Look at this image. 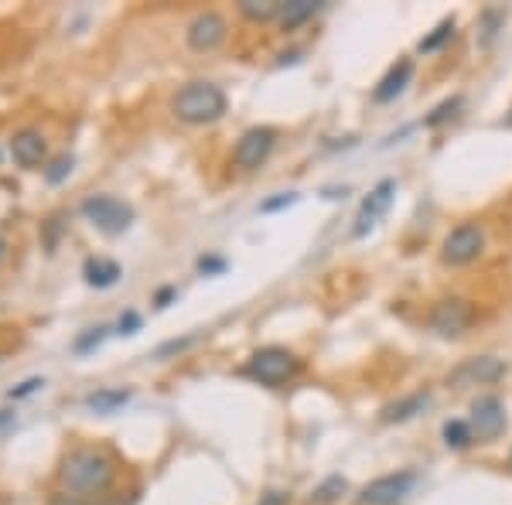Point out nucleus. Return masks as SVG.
<instances>
[{
  "instance_id": "26",
  "label": "nucleus",
  "mask_w": 512,
  "mask_h": 505,
  "mask_svg": "<svg viewBox=\"0 0 512 505\" xmlns=\"http://www.w3.org/2000/svg\"><path fill=\"white\" fill-rule=\"evenodd\" d=\"M499 24H502V11H485L482 14V45H492V38L499 35Z\"/></svg>"
},
{
  "instance_id": "17",
  "label": "nucleus",
  "mask_w": 512,
  "mask_h": 505,
  "mask_svg": "<svg viewBox=\"0 0 512 505\" xmlns=\"http://www.w3.org/2000/svg\"><path fill=\"white\" fill-rule=\"evenodd\" d=\"M130 389L127 386H113V389H96V393H89L86 396V407L93 410V413H117L120 407H127L130 403Z\"/></svg>"
},
{
  "instance_id": "29",
  "label": "nucleus",
  "mask_w": 512,
  "mask_h": 505,
  "mask_svg": "<svg viewBox=\"0 0 512 505\" xmlns=\"http://www.w3.org/2000/svg\"><path fill=\"white\" fill-rule=\"evenodd\" d=\"M294 202H297V195H294V192H287V195L267 198V202L260 205V212H280V209H287V205H294Z\"/></svg>"
},
{
  "instance_id": "24",
  "label": "nucleus",
  "mask_w": 512,
  "mask_h": 505,
  "mask_svg": "<svg viewBox=\"0 0 512 505\" xmlns=\"http://www.w3.org/2000/svg\"><path fill=\"white\" fill-rule=\"evenodd\" d=\"M461 103H465V99H461V96L444 99L441 106H434V110H431V117H424V127H441V123H448L451 117H458Z\"/></svg>"
},
{
  "instance_id": "22",
  "label": "nucleus",
  "mask_w": 512,
  "mask_h": 505,
  "mask_svg": "<svg viewBox=\"0 0 512 505\" xmlns=\"http://www.w3.org/2000/svg\"><path fill=\"white\" fill-rule=\"evenodd\" d=\"M451 38H454V18H444V21L431 31V35L420 38V45H417V48H420V52H437V48L448 45Z\"/></svg>"
},
{
  "instance_id": "33",
  "label": "nucleus",
  "mask_w": 512,
  "mask_h": 505,
  "mask_svg": "<svg viewBox=\"0 0 512 505\" xmlns=\"http://www.w3.org/2000/svg\"><path fill=\"white\" fill-rule=\"evenodd\" d=\"M11 427H14V413L11 410H0V434H7Z\"/></svg>"
},
{
  "instance_id": "27",
  "label": "nucleus",
  "mask_w": 512,
  "mask_h": 505,
  "mask_svg": "<svg viewBox=\"0 0 512 505\" xmlns=\"http://www.w3.org/2000/svg\"><path fill=\"white\" fill-rule=\"evenodd\" d=\"M41 386H45V379L31 376V379H24V383H18L14 389H7V396H11V400H28V396H35Z\"/></svg>"
},
{
  "instance_id": "14",
  "label": "nucleus",
  "mask_w": 512,
  "mask_h": 505,
  "mask_svg": "<svg viewBox=\"0 0 512 505\" xmlns=\"http://www.w3.org/2000/svg\"><path fill=\"white\" fill-rule=\"evenodd\" d=\"M410 76H414V62L400 59L390 72H386L383 79H379V86L373 89V99H376V103H393V99L400 96L403 89H407Z\"/></svg>"
},
{
  "instance_id": "36",
  "label": "nucleus",
  "mask_w": 512,
  "mask_h": 505,
  "mask_svg": "<svg viewBox=\"0 0 512 505\" xmlns=\"http://www.w3.org/2000/svg\"><path fill=\"white\" fill-rule=\"evenodd\" d=\"M506 123H509V127H512V110H509V117H506Z\"/></svg>"
},
{
  "instance_id": "6",
  "label": "nucleus",
  "mask_w": 512,
  "mask_h": 505,
  "mask_svg": "<svg viewBox=\"0 0 512 505\" xmlns=\"http://www.w3.org/2000/svg\"><path fill=\"white\" fill-rule=\"evenodd\" d=\"M472 321H475V308L465 297H448V301H441L431 311V328L441 338H461L472 328Z\"/></svg>"
},
{
  "instance_id": "37",
  "label": "nucleus",
  "mask_w": 512,
  "mask_h": 505,
  "mask_svg": "<svg viewBox=\"0 0 512 505\" xmlns=\"http://www.w3.org/2000/svg\"><path fill=\"white\" fill-rule=\"evenodd\" d=\"M0 250H4V243H0Z\"/></svg>"
},
{
  "instance_id": "13",
  "label": "nucleus",
  "mask_w": 512,
  "mask_h": 505,
  "mask_svg": "<svg viewBox=\"0 0 512 505\" xmlns=\"http://www.w3.org/2000/svg\"><path fill=\"white\" fill-rule=\"evenodd\" d=\"M45 154H48V144L38 130L28 127L11 137V157L21 164V168H38V164L45 161Z\"/></svg>"
},
{
  "instance_id": "19",
  "label": "nucleus",
  "mask_w": 512,
  "mask_h": 505,
  "mask_svg": "<svg viewBox=\"0 0 512 505\" xmlns=\"http://www.w3.org/2000/svg\"><path fill=\"white\" fill-rule=\"evenodd\" d=\"M280 11H284L280 0H239V14H243L246 21H256V24L280 18Z\"/></svg>"
},
{
  "instance_id": "32",
  "label": "nucleus",
  "mask_w": 512,
  "mask_h": 505,
  "mask_svg": "<svg viewBox=\"0 0 512 505\" xmlns=\"http://www.w3.org/2000/svg\"><path fill=\"white\" fill-rule=\"evenodd\" d=\"M48 505H89L86 499H76V495H59V499H52Z\"/></svg>"
},
{
  "instance_id": "9",
  "label": "nucleus",
  "mask_w": 512,
  "mask_h": 505,
  "mask_svg": "<svg viewBox=\"0 0 512 505\" xmlns=\"http://www.w3.org/2000/svg\"><path fill=\"white\" fill-rule=\"evenodd\" d=\"M274 144H277V130H274V127H250L243 137L236 140L233 161H236L243 171H256V168H260V164L270 157V151H274Z\"/></svg>"
},
{
  "instance_id": "18",
  "label": "nucleus",
  "mask_w": 512,
  "mask_h": 505,
  "mask_svg": "<svg viewBox=\"0 0 512 505\" xmlns=\"http://www.w3.org/2000/svg\"><path fill=\"white\" fill-rule=\"evenodd\" d=\"M318 7H321L318 0H291V4H284V11H280V28L284 31L301 28L308 18H315Z\"/></svg>"
},
{
  "instance_id": "28",
  "label": "nucleus",
  "mask_w": 512,
  "mask_h": 505,
  "mask_svg": "<svg viewBox=\"0 0 512 505\" xmlns=\"http://www.w3.org/2000/svg\"><path fill=\"white\" fill-rule=\"evenodd\" d=\"M222 270H226V260H222V256H202V260H198V273H205V277H216Z\"/></svg>"
},
{
  "instance_id": "16",
  "label": "nucleus",
  "mask_w": 512,
  "mask_h": 505,
  "mask_svg": "<svg viewBox=\"0 0 512 505\" xmlns=\"http://www.w3.org/2000/svg\"><path fill=\"white\" fill-rule=\"evenodd\" d=\"M82 277H86L89 287L106 291V287H113L123 277V270H120L117 260H106V256H89L86 267H82Z\"/></svg>"
},
{
  "instance_id": "34",
  "label": "nucleus",
  "mask_w": 512,
  "mask_h": 505,
  "mask_svg": "<svg viewBox=\"0 0 512 505\" xmlns=\"http://www.w3.org/2000/svg\"><path fill=\"white\" fill-rule=\"evenodd\" d=\"M291 499H287L284 492H267V499H263V505H287Z\"/></svg>"
},
{
  "instance_id": "23",
  "label": "nucleus",
  "mask_w": 512,
  "mask_h": 505,
  "mask_svg": "<svg viewBox=\"0 0 512 505\" xmlns=\"http://www.w3.org/2000/svg\"><path fill=\"white\" fill-rule=\"evenodd\" d=\"M106 335H110V328H106V325L86 328V331H82V335L76 338V345H72V352H76V355H86V352H93V349H99V345L106 342Z\"/></svg>"
},
{
  "instance_id": "20",
  "label": "nucleus",
  "mask_w": 512,
  "mask_h": 505,
  "mask_svg": "<svg viewBox=\"0 0 512 505\" xmlns=\"http://www.w3.org/2000/svg\"><path fill=\"white\" fill-rule=\"evenodd\" d=\"M472 441H475V434H472V427H468V420H448V424H444V444L454 447V451H465Z\"/></svg>"
},
{
  "instance_id": "10",
  "label": "nucleus",
  "mask_w": 512,
  "mask_h": 505,
  "mask_svg": "<svg viewBox=\"0 0 512 505\" xmlns=\"http://www.w3.org/2000/svg\"><path fill=\"white\" fill-rule=\"evenodd\" d=\"M475 441H495L506 434V407L499 396H478L472 403V417H468Z\"/></svg>"
},
{
  "instance_id": "30",
  "label": "nucleus",
  "mask_w": 512,
  "mask_h": 505,
  "mask_svg": "<svg viewBox=\"0 0 512 505\" xmlns=\"http://www.w3.org/2000/svg\"><path fill=\"white\" fill-rule=\"evenodd\" d=\"M117 328H120V335H137L140 314H137V311H123V314H120V321H117Z\"/></svg>"
},
{
  "instance_id": "3",
  "label": "nucleus",
  "mask_w": 512,
  "mask_h": 505,
  "mask_svg": "<svg viewBox=\"0 0 512 505\" xmlns=\"http://www.w3.org/2000/svg\"><path fill=\"white\" fill-rule=\"evenodd\" d=\"M301 362H297L294 352L277 349V345H267V349H256L250 359H246L243 372L250 379H256L260 386H284L287 379L297 376Z\"/></svg>"
},
{
  "instance_id": "2",
  "label": "nucleus",
  "mask_w": 512,
  "mask_h": 505,
  "mask_svg": "<svg viewBox=\"0 0 512 505\" xmlns=\"http://www.w3.org/2000/svg\"><path fill=\"white\" fill-rule=\"evenodd\" d=\"M226 106H229L226 93H222L219 86H212V82H188V86H181L178 96L171 99V110H175V117L181 123H195V127L222 120Z\"/></svg>"
},
{
  "instance_id": "12",
  "label": "nucleus",
  "mask_w": 512,
  "mask_h": 505,
  "mask_svg": "<svg viewBox=\"0 0 512 505\" xmlns=\"http://www.w3.org/2000/svg\"><path fill=\"white\" fill-rule=\"evenodd\" d=\"M222 41H226V18H222V14L202 11L188 24V48H195V52H212Z\"/></svg>"
},
{
  "instance_id": "8",
  "label": "nucleus",
  "mask_w": 512,
  "mask_h": 505,
  "mask_svg": "<svg viewBox=\"0 0 512 505\" xmlns=\"http://www.w3.org/2000/svg\"><path fill=\"white\" fill-rule=\"evenodd\" d=\"M414 485H417L414 471H393V475H383L362 488L359 505H396V502L407 499Z\"/></svg>"
},
{
  "instance_id": "1",
  "label": "nucleus",
  "mask_w": 512,
  "mask_h": 505,
  "mask_svg": "<svg viewBox=\"0 0 512 505\" xmlns=\"http://www.w3.org/2000/svg\"><path fill=\"white\" fill-rule=\"evenodd\" d=\"M113 478H117L113 461L106 458L103 451H93V447H79V451H72L59 468L62 488L76 495V499H89V495L110 492Z\"/></svg>"
},
{
  "instance_id": "7",
  "label": "nucleus",
  "mask_w": 512,
  "mask_h": 505,
  "mask_svg": "<svg viewBox=\"0 0 512 505\" xmlns=\"http://www.w3.org/2000/svg\"><path fill=\"white\" fill-rule=\"evenodd\" d=\"M506 376V362L495 359V355H478V359H465L458 369H451L448 383L454 389H468V386H492Z\"/></svg>"
},
{
  "instance_id": "25",
  "label": "nucleus",
  "mask_w": 512,
  "mask_h": 505,
  "mask_svg": "<svg viewBox=\"0 0 512 505\" xmlns=\"http://www.w3.org/2000/svg\"><path fill=\"white\" fill-rule=\"evenodd\" d=\"M72 168H76V157H72V154H59L45 168V181H48V185H62V181L72 175Z\"/></svg>"
},
{
  "instance_id": "15",
  "label": "nucleus",
  "mask_w": 512,
  "mask_h": 505,
  "mask_svg": "<svg viewBox=\"0 0 512 505\" xmlns=\"http://www.w3.org/2000/svg\"><path fill=\"white\" fill-rule=\"evenodd\" d=\"M427 407H431V393H410V396H403V400L390 403V407H383L379 420H383V424H407V420H414L417 413H424Z\"/></svg>"
},
{
  "instance_id": "21",
  "label": "nucleus",
  "mask_w": 512,
  "mask_h": 505,
  "mask_svg": "<svg viewBox=\"0 0 512 505\" xmlns=\"http://www.w3.org/2000/svg\"><path fill=\"white\" fill-rule=\"evenodd\" d=\"M349 488V482H345L342 475H332V478H325L318 488H315V495H311V505H332L338 495Z\"/></svg>"
},
{
  "instance_id": "35",
  "label": "nucleus",
  "mask_w": 512,
  "mask_h": 505,
  "mask_svg": "<svg viewBox=\"0 0 512 505\" xmlns=\"http://www.w3.org/2000/svg\"><path fill=\"white\" fill-rule=\"evenodd\" d=\"M103 505H137V495H123V499H113V502H103Z\"/></svg>"
},
{
  "instance_id": "11",
  "label": "nucleus",
  "mask_w": 512,
  "mask_h": 505,
  "mask_svg": "<svg viewBox=\"0 0 512 505\" xmlns=\"http://www.w3.org/2000/svg\"><path fill=\"white\" fill-rule=\"evenodd\" d=\"M393 195H396V181H379V185L369 192V198L362 202V209H359V215H355V229L352 233L355 236H366L369 229L376 226L379 219H383L386 212H390V205H393Z\"/></svg>"
},
{
  "instance_id": "5",
  "label": "nucleus",
  "mask_w": 512,
  "mask_h": 505,
  "mask_svg": "<svg viewBox=\"0 0 512 505\" xmlns=\"http://www.w3.org/2000/svg\"><path fill=\"white\" fill-rule=\"evenodd\" d=\"M482 246H485L482 226H475V222H461L458 229H451V233L444 236L441 256H444V263H451V267H465V263H472L475 256L482 253Z\"/></svg>"
},
{
  "instance_id": "4",
  "label": "nucleus",
  "mask_w": 512,
  "mask_h": 505,
  "mask_svg": "<svg viewBox=\"0 0 512 505\" xmlns=\"http://www.w3.org/2000/svg\"><path fill=\"white\" fill-rule=\"evenodd\" d=\"M82 215L86 222H93L103 236H123L134 226V205L123 202L117 195H89L82 202Z\"/></svg>"
},
{
  "instance_id": "31",
  "label": "nucleus",
  "mask_w": 512,
  "mask_h": 505,
  "mask_svg": "<svg viewBox=\"0 0 512 505\" xmlns=\"http://www.w3.org/2000/svg\"><path fill=\"white\" fill-rule=\"evenodd\" d=\"M175 294H178L175 287H161V291L154 294V304H158V308H168V304L175 301Z\"/></svg>"
}]
</instances>
